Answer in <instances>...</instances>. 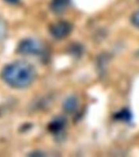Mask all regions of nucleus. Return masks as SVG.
I'll return each instance as SVG.
<instances>
[{"mask_svg":"<svg viewBox=\"0 0 139 157\" xmlns=\"http://www.w3.org/2000/svg\"><path fill=\"white\" fill-rule=\"evenodd\" d=\"M66 125V120L62 117H59L52 120V122L49 124V130L53 133H59L64 129Z\"/></svg>","mask_w":139,"mask_h":157,"instance_id":"nucleus-5","label":"nucleus"},{"mask_svg":"<svg viewBox=\"0 0 139 157\" xmlns=\"http://www.w3.org/2000/svg\"><path fill=\"white\" fill-rule=\"evenodd\" d=\"M6 30H7V28L5 25V22L2 20H0V39H2L5 36Z\"/></svg>","mask_w":139,"mask_h":157,"instance_id":"nucleus-9","label":"nucleus"},{"mask_svg":"<svg viewBox=\"0 0 139 157\" xmlns=\"http://www.w3.org/2000/svg\"><path fill=\"white\" fill-rule=\"evenodd\" d=\"M1 75L3 80L11 87L25 88L34 82L36 77V71L29 62L18 61L5 66Z\"/></svg>","mask_w":139,"mask_h":157,"instance_id":"nucleus-1","label":"nucleus"},{"mask_svg":"<svg viewBox=\"0 0 139 157\" xmlns=\"http://www.w3.org/2000/svg\"><path fill=\"white\" fill-rule=\"evenodd\" d=\"M130 21H131V23H132V25L133 26L139 29V10L136 11V12L131 16Z\"/></svg>","mask_w":139,"mask_h":157,"instance_id":"nucleus-8","label":"nucleus"},{"mask_svg":"<svg viewBox=\"0 0 139 157\" xmlns=\"http://www.w3.org/2000/svg\"><path fill=\"white\" fill-rule=\"evenodd\" d=\"M72 31V25L68 21H58L52 25L50 33L55 39H61L68 36Z\"/></svg>","mask_w":139,"mask_h":157,"instance_id":"nucleus-3","label":"nucleus"},{"mask_svg":"<svg viewBox=\"0 0 139 157\" xmlns=\"http://www.w3.org/2000/svg\"><path fill=\"white\" fill-rule=\"evenodd\" d=\"M78 106V100L75 97L71 96L65 100L63 104L64 110H66V112L71 113L76 110V108Z\"/></svg>","mask_w":139,"mask_h":157,"instance_id":"nucleus-6","label":"nucleus"},{"mask_svg":"<svg viewBox=\"0 0 139 157\" xmlns=\"http://www.w3.org/2000/svg\"><path fill=\"white\" fill-rule=\"evenodd\" d=\"M17 51L25 55H40L44 51V46L36 39H25L20 43Z\"/></svg>","mask_w":139,"mask_h":157,"instance_id":"nucleus-2","label":"nucleus"},{"mask_svg":"<svg viewBox=\"0 0 139 157\" xmlns=\"http://www.w3.org/2000/svg\"><path fill=\"white\" fill-rule=\"evenodd\" d=\"M6 2H9V3H12V4H17L19 2L20 0H5Z\"/></svg>","mask_w":139,"mask_h":157,"instance_id":"nucleus-10","label":"nucleus"},{"mask_svg":"<svg viewBox=\"0 0 139 157\" xmlns=\"http://www.w3.org/2000/svg\"><path fill=\"white\" fill-rule=\"evenodd\" d=\"M71 0H52L50 8L54 13L61 14L69 7Z\"/></svg>","mask_w":139,"mask_h":157,"instance_id":"nucleus-4","label":"nucleus"},{"mask_svg":"<svg viewBox=\"0 0 139 157\" xmlns=\"http://www.w3.org/2000/svg\"><path fill=\"white\" fill-rule=\"evenodd\" d=\"M115 118L118 120L128 122V121H129L132 119V114L127 109H124V110H120V111L116 113L115 115Z\"/></svg>","mask_w":139,"mask_h":157,"instance_id":"nucleus-7","label":"nucleus"}]
</instances>
